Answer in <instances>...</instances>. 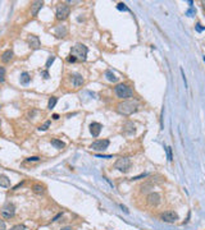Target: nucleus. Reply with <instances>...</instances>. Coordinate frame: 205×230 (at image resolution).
I'll return each instance as SVG.
<instances>
[{"label": "nucleus", "instance_id": "nucleus-8", "mask_svg": "<svg viewBox=\"0 0 205 230\" xmlns=\"http://www.w3.org/2000/svg\"><path fill=\"white\" fill-rule=\"evenodd\" d=\"M14 213H15V206L13 205V203H8V205L4 206V207H3V210H1V216L4 219L13 217Z\"/></svg>", "mask_w": 205, "mask_h": 230}, {"label": "nucleus", "instance_id": "nucleus-9", "mask_svg": "<svg viewBox=\"0 0 205 230\" xmlns=\"http://www.w3.org/2000/svg\"><path fill=\"white\" fill-rule=\"evenodd\" d=\"M102 129V125L100 124V123H96V122H92L91 124H90V132H91L92 137H99V134H100Z\"/></svg>", "mask_w": 205, "mask_h": 230}, {"label": "nucleus", "instance_id": "nucleus-21", "mask_svg": "<svg viewBox=\"0 0 205 230\" xmlns=\"http://www.w3.org/2000/svg\"><path fill=\"white\" fill-rule=\"evenodd\" d=\"M56 102H58V97H50V100H49V102H47V108H49L50 110L51 109H54L55 108V105H56Z\"/></svg>", "mask_w": 205, "mask_h": 230}, {"label": "nucleus", "instance_id": "nucleus-26", "mask_svg": "<svg viewBox=\"0 0 205 230\" xmlns=\"http://www.w3.org/2000/svg\"><path fill=\"white\" fill-rule=\"evenodd\" d=\"M26 161H27V163H37V161H40V157H37V156H32V157H28Z\"/></svg>", "mask_w": 205, "mask_h": 230}, {"label": "nucleus", "instance_id": "nucleus-6", "mask_svg": "<svg viewBox=\"0 0 205 230\" xmlns=\"http://www.w3.org/2000/svg\"><path fill=\"white\" fill-rule=\"evenodd\" d=\"M109 145H110V141H109V139H98V141L92 142L90 148H91L92 151H104L109 147Z\"/></svg>", "mask_w": 205, "mask_h": 230}, {"label": "nucleus", "instance_id": "nucleus-35", "mask_svg": "<svg viewBox=\"0 0 205 230\" xmlns=\"http://www.w3.org/2000/svg\"><path fill=\"white\" fill-rule=\"evenodd\" d=\"M43 76H44V78H45V79L49 78V74H47V72H43Z\"/></svg>", "mask_w": 205, "mask_h": 230}, {"label": "nucleus", "instance_id": "nucleus-37", "mask_svg": "<svg viewBox=\"0 0 205 230\" xmlns=\"http://www.w3.org/2000/svg\"><path fill=\"white\" fill-rule=\"evenodd\" d=\"M53 119H54V120H56V119H59V115H58V114H54V115H53Z\"/></svg>", "mask_w": 205, "mask_h": 230}, {"label": "nucleus", "instance_id": "nucleus-18", "mask_svg": "<svg viewBox=\"0 0 205 230\" xmlns=\"http://www.w3.org/2000/svg\"><path fill=\"white\" fill-rule=\"evenodd\" d=\"M123 131H124V133H127V134L133 133V132H135V125L132 124V123H126V124L123 125Z\"/></svg>", "mask_w": 205, "mask_h": 230}, {"label": "nucleus", "instance_id": "nucleus-12", "mask_svg": "<svg viewBox=\"0 0 205 230\" xmlns=\"http://www.w3.org/2000/svg\"><path fill=\"white\" fill-rule=\"evenodd\" d=\"M43 1H33L31 4V14L33 15V17H36L38 14V10H40L41 8H43Z\"/></svg>", "mask_w": 205, "mask_h": 230}, {"label": "nucleus", "instance_id": "nucleus-36", "mask_svg": "<svg viewBox=\"0 0 205 230\" xmlns=\"http://www.w3.org/2000/svg\"><path fill=\"white\" fill-rule=\"evenodd\" d=\"M194 13H195L194 9H190V10L187 12V15H190V17H191V14H194Z\"/></svg>", "mask_w": 205, "mask_h": 230}, {"label": "nucleus", "instance_id": "nucleus-14", "mask_svg": "<svg viewBox=\"0 0 205 230\" xmlns=\"http://www.w3.org/2000/svg\"><path fill=\"white\" fill-rule=\"evenodd\" d=\"M67 33H68V30H67L66 26H58L55 28V36L56 37H64L67 36Z\"/></svg>", "mask_w": 205, "mask_h": 230}, {"label": "nucleus", "instance_id": "nucleus-31", "mask_svg": "<svg viewBox=\"0 0 205 230\" xmlns=\"http://www.w3.org/2000/svg\"><path fill=\"white\" fill-rule=\"evenodd\" d=\"M204 30H205V27H201V24H200V23H197V24H196V31L201 32V31H204Z\"/></svg>", "mask_w": 205, "mask_h": 230}, {"label": "nucleus", "instance_id": "nucleus-33", "mask_svg": "<svg viewBox=\"0 0 205 230\" xmlns=\"http://www.w3.org/2000/svg\"><path fill=\"white\" fill-rule=\"evenodd\" d=\"M68 61H69V63H75L76 59H75L73 56H69V58H68Z\"/></svg>", "mask_w": 205, "mask_h": 230}, {"label": "nucleus", "instance_id": "nucleus-40", "mask_svg": "<svg viewBox=\"0 0 205 230\" xmlns=\"http://www.w3.org/2000/svg\"><path fill=\"white\" fill-rule=\"evenodd\" d=\"M0 123H1V120H0Z\"/></svg>", "mask_w": 205, "mask_h": 230}, {"label": "nucleus", "instance_id": "nucleus-28", "mask_svg": "<svg viewBox=\"0 0 205 230\" xmlns=\"http://www.w3.org/2000/svg\"><path fill=\"white\" fill-rule=\"evenodd\" d=\"M10 230H26V226H24V225H22V224H19V225L13 226V228H12Z\"/></svg>", "mask_w": 205, "mask_h": 230}, {"label": "nucleus", "instance_id": "nucleus-39", "mask_svg": "<svg viewBox=\"0 0 205 230\" xmlns=\"http://www.w3.org/2000/svg\"><path fill=\"white\" fill-rule=\"evenodd\" d=\"M203 6H204V9H205V1H203Z\"/></svg>", "mask_w": 205, "mask_h": 230}, {"label": "nucleus", "instance_id": "nucleus-23", "mask_svg": "<svg viewBox=\"0 0 205 230\" xmlns=\"http://www.w3.org/2000/svg\"><path fill=\"white\" fill-rule=\"evenodd\" d=\"M54 60H55V56H54V55H50L49 59H47V61H46V64H45V68H46V69H49L50 65L54 63Z\"/></svg>", "mask_w": 205, "mask_h": 230}, {"label": "nucleus", "instance_id": "nucleus-4", "mask_svg": "<svg viewBox=\"0 0 205 230\" xmlns=\"http://www.w3.org/2000/svg\"><path fill=\"white\" fill-rule=\"evenodd\" d=\"M69 13H70V8L66 4V3H62V4H59L56 6L55 15H56V19H59V21L67 19L68 15H69Z\"/></svg>", "mask_w": 205, "mask_h": 230}, {"label": "nucleus", "instance_id": "nucleus-13", "mask_svg": "<svg viewBox=\"0 0 205 230\" xmlns=\"http://www.w3.org/2000/svg\"><path fill=\"white\" fill-rule=\"evenodd\" d=\"M83 82H85V79H83L81 74H73L72 76V85L75 87H81L83 85Z\"/></svg>", "mask_w": 205, "mask_h": 230}, {"label": "nucleus", "instance_id": "nucleus-5", "mask_svg": "<svg viewBox=\"0 0 205 230\" xmlns=\"http://www.w3.org/2000/svg\"><path fill=\"white\" fill-rule=\"evenodd\" d=\"M114 167L117 170L122 171V173H127V171L130 170V167H131V160H130V157H121V158H118V160L115 161V164H114Z\"/></svg>", "mask_w": 205, "mask_h": 230}, {"label": "nucleus", "instance_id": "nucleus-16", "mask_svg": "<svg viewBox=\"0 0 205 230\" xmlns=\"http://www.w3.org/2000/svg\"><path fill=\"white\" fill-rule=\"evenodd\" d=\"M0 187H3V188L10 187V179L6 175H0Z\"/></svg>", "mask_w": 205, "mask_h": 230}, {"label": "nucleus", "instance_id": "nucleus-19", "mask_svg": "<svg viewBox=\"0 0 205 230\" xmlns=\"http://www.w3.org/2000/svg\"><path fill=\"white\" fill-rule=\"evenodd\" d=\"M51 145H53L55 148H58V150H62V148H64V146H66L60 139H58V138L51 139Z\"/></svg>", "mask_w": 205, "mask_h": 230}, {"label": "nucleus", "instance_id": "nucleus-22", "mask_svg": "<svg viewBox=\"0 0 205 230\" xmlns=\"http://www.w3.org/2000/svg\"><path fill=\"white\" fill-rule=\"evenodd\" d=\"M32 189H33L35 193H44L45 192V187L41 186V184H35V186L32 187Z\"/></svg>", "mask_w": 205, "mask_h": 230}, {"label": "nucleus", "instance_id": "nucleus-3", "mask_svg": "<svg viewBox=\"0 0 205 230\" xmlns=\"http://www.w3.org/2000/svg\"><path fill=\"white\" fill-rule=\"evenodd\" d=\"M114 93L118 99H123V100H127V99H131L133 96V91L131 87H128L127 85H117L114 87Z\"/></svg>", "mask_w": 205, "mask_h": 230}, {"label": "nucleus", "instance_id": "nucleus-7", "mask_svg": "<svg viewBox=\"0 0 205 230\" xmlns=\"http://www.w3.org/2000/svg\"><path fill=\"white\" fill-rule=\"evenodd\" d=\"M160 219L164 222L173 224V222H176L178 220V215H177V212H174V211H165L160 215Z\"/></svg>", "mask_w": 205, "mask_h": 230}, {"label": "nucleus", "instance_id": "nucleus-34", "mask_svg": "<svg viewBox=\"0 0 205 230\" xmlns=\"http://www.w3.org/2000/svg\"><path fill=\"white\" fill-rule=\"evenodd\" d=\"M59 217H62V213H58V215L55 216V217H54V219H53V221H56V220H58V219H59Z\"/></svg>", "mask_w": 205, "mask_h": 230}, {"label": "nucleus", "instance_id": "nucleus-17", "mask_svg": "<svg viewBox=\"0 0 205 230\" xmlns=\"http://www.w3.org/2000/svg\"><path fill=\"white\" fill-rule=\"evenodd\" d=\"M19 81H21L22 85H28V83H30V81H31V76L27 72H23V73L21 74V78H19Z\"/></svg>", "mask_w": 205, "mask_h": 230}, {"label": "nucleus", "instance_id": "nucleus-10", "mask_svg": "<svg viewBox=\"0 0 205 230\" xmlns=\"http://www.w3.org/2000/svg\"><path fill=\"white\" fill-rule=\"evenodd\" d=\"M147 203L150 206H158L160 203V194L159 193H150L147 196Z\"/></svg>", "mask_w": 205, "mask_h": 230}, {"label": "nucleus", "instance_id": "nucleus-1", "mask_svg": "<svg viewBox=\"0 0 205 230\" xmlns=\"http://www.w3.org/2000/svg\"><path fill=\"white\" fill-rule=\"evenodd\" d=\"M139 109V102L132 101V100H126L117 105V111L122 115H131L137 111Z\"/></svg>", "mask_w": 205, "mask_h": 230}, {"label": "nucleus", "instance_id": "nucleus-32", "mask_svg": "<svg viewBox=\"0 0 205 230\" xmlns=\"http://www.w3.org/2000/svg\"><path fill=\"white\" fill-rule=\"evenodd\" d=\"M96 157H100V158H110V155H96Z\"/></svg>", "mask_w": 205, "mask_h": 230}, {"label": "nucleus", "instance_id": "nucleus-30", "mask_svg": "<svg viewBox=\"0 0 205 230\" xmlns=\"http://www.w3.org/2000/svg\"><path fill=\"white\" fill-rule=\"evenodd\" d=\"M6 229V225L3 220H0V230H5Z\"/></svg>", "mask_w": 205, "mask_h": 230}, {"label": "nucleus", "instance_id": "nucleus-29", "mask_svg": "<svg viewBox=\"0 0 205 230\" xmlns=\"http://www.w3.org/2000/svg\"><path fill=\"white\" fill-rule=\"evenodd\" d=\"M118 9H119V10H128V8L126 6V4H123V3H119V4H118V6H117Z\"/></svg>", "mask_w": 205, "mask_h": 230}, {"label": "nucleus", "instance_id": "nucleus-2", "mask_svg": "<svg viewBox=\"0 0 205 230\" xmlns=\"http://www.w3.org/2000/svg\"><path fill=\"white\" fill-rule=\"evenodd\" d=\"M87 54H89V49L83 44H76L70 49V56H73L76 60L85 61L86 58H87Z\"/></svg>", "mask_w": 205, "mask_h": 230}, {"label": "nucleus", "instance_id": "nucleus-20", "mask_svg": "<svg viewBox=\"0 0 205 230\" xmlns=\"http://www.w3.org/2000/svg\"><path fill=\"white\" fill-rule=\"evenodd\" d=\"M105 77H107V79L110 81V82H117L118 81V77L115 76L112 70H107V72H105Z\"/></svg>", "mask_w": 205, "mask_h": 230}, {"label": "nucleus", "instance_id": "nucleus-27", "mask_svg": "<svg viewBox=\"0 0 205 230\" xmlns=\"http://www.w3.org/2000/svg\"><path fill=\"white\" fill-rule=\"evenodd\" d=\"M167 156H168V161H172L173 157H172V148L171 147H167Z\"/></svg>", "mask_w": 205, "mask_h": 230}, {"label": "nucleus", "instance_id": "nucleus-15", "mask_svg": "<svg viewBox=\"0 0 205 230\" xmlns=\"http://www.w3.org/2000/svg\"><path fill=\"white\" fill-rule=\"evenodd\" d=\"M13 51L12 50H6V51H4V53L1 54V61L3 63H9L12 59H13Z\"/></svg>", "mask_w": 205, "mask_h": 230}, {"label": "nucleus", "instance_id": "nucleus-11", "mask_svg": "<svg viewBox=\"0 0 205 230\" xmlns=\"http://www.w3.org/2000/svg\"><path fill=\"white\" fill-rule=\"evenodd\" d=\"M28 45H30V47L32 49H38L40 47V38H38L37 36H35V35H31L30 37H28Z\"/></svg>", "mask_w": 205, "mask_h": 230}, {"label": "nucleus", "instance_id": "nucleus-24", "mask_svg": "<svg viewBox=\"0 0 205 230\" xmlns=\"http://www.w3.org/2000/svg\"><path fill=\"white\" fill-rule=\"evenodd\" d=\"M5 81V69L3 67H0V83H3Z\"/></svg>", "mask_w": 205, "mask_h": 230}, {"label": "nucleus", "instance_id": "nucleus-25", "mask_svg": "<svg viewBox=\"0 0 205 230\" xmlns=\"http://www.w3.org/2000/svg\"><path fill=\"white\" fill-rule=\"evenodd\" d=\"M50 123H51L50 120H46V122H45V123H44V124H43V125H41V127H40V128H38V129H40V131H46V129H47V128H49V125H50Z\"/></svg>", "mask_w": 205, "mask_h": 230}, {"label": "nucleus", "instance_id": "nucleus-38", "mask_svg": "<svg viewBox=\"0 0 205 230\" xmlns=\"http://www.w3.org/2000/svg\"><path fill=\"white\" fill-rule=\"evenodd\" d=\"M62 230H72V228H70V226H66V228H63Z\"/></svg>", "mask_w": 205, "mask_h": 230}]
</instances>
